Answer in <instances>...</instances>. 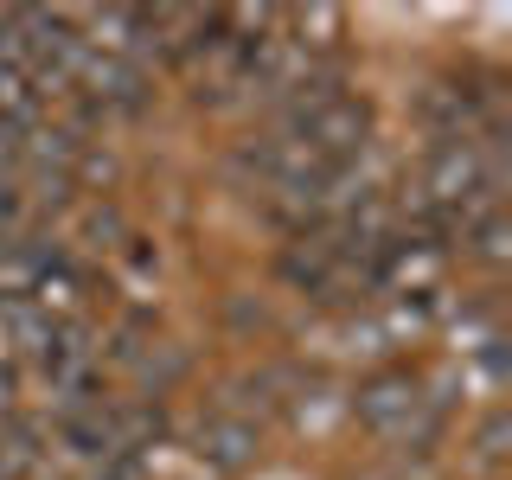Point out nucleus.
<instances>
[{
	"label": "nucleus",
	"instance_id": "1a4fd4ad",
	"mask_svg": "<svg viewBox=\"0 0 512 480\" xmlns=\"http://www.w3.org/2000/svg\"><path fill=\"white\" fill-rule=\"evenodd\" d=\"M506 436H512V423H506V410H493L487 423H480V461H506Z\"/></svg>",
	"mask_w": 512,
	"mask_h": 480
},
{
	"label": "nucleus",
	"instance_id": "f257e3e1",
	"mask_svg": "<svg viewBox=\"0 0 512 480\" xmlns=\"http://www.w3.org/2000/svg\"><path fill=\"white\" fill-rule=\"evenodd\" d=\"M282 282L301 288L308 301H372L378 295V256L365 244H352L340 224L301 231L282 250Z\"/></svg>",
	"mask_w": 512,
	"mask_h": 480
},
{
	"label": "nucleus",
	"instance_id": "39448f33",
	"mask_svg": "<svg viewBox=\"0 0 512 480\" xmlns=\"http://www.w3.org/2000/svg\"><path fill=\"white\" fill-rule=\"evenodd\" d=\"M192 455H199L205 468H218V474H237L256 455V423H244V416H231V410L199 416V429H192Z\"/></svg>",
	"mask_w": 512,
	"mask_h": 480
},
{
	"label": "nucleus",
	"instance_id": "7ed1b4c3",
	"mask_svg": "<svg viewBox=\"0 0 512 480\" xmlns=\"http://www.w3.org/2000/svg\"><path fill=\"white\" fill-rule=\"evenodd\" d=\"M148 71L141 64H128L116 52H84V71H77V90H71V103H84L90 116H135V109H148Z\"/></svg>",
	"mask_w": 512,
	"mask_h": 480
},
{
	"label": "nucleus",
	"instance_id": "f03ea898",
	"mask_svg": "<svg viewBox=\"0 0 512 480\" xmlns=\"http://www.w3.org/2000/svg\"><path fill=\"white\" fill-rule=\"evenodd\" d=\"M352 416H359L384 448H397V455H429L436 436H442V397H429V384L416 372L365 378L359 397H352Z\"/></svg>",
	"mask_w": 512,
	"mask_h": 480
},
{
	"label": "nucleus",
	"instance_id": "6e6552de",
	"mask_svg": "<svg viewBox=\"0 0 512 480\" xmlns=\"http://www.w3.org/2000/svg\"><path fill=\"white\" fill-rule=\"evenodd\" d=\"M455 244H461V256H474V263L500 269L506 256H512V231H506V205H500V212H480V218L468 224V231L455 237Z\"/></svg>",
	"mask_w": 512,
	"mask_h": 480
},
{
	"label": "nucleus",
	"instance_id": "423d86ee",
	"mask_svg": "<svg viewBox=\"0 0 512 480\" xmlns=\"http://www.w3.org/2000/svg\"><path fill=\"white\" fill-rule=\"evenodd\" d=\"M45 474V436L32 416H0V480H39Z\"/></svg>",
	"mask_w": 512,
	"mask_h": 480
},
{
	"label": "nucleus",
	"instance_id": "0eeeda50",
	"mask_svg": "<svg viewBox=\"0 0 512 480\" xmlns=\"http://www.w3.org/2000/svg\"><path fill=\"white\" fill-rule=\"evenodd\" d=\"M0 327H7V340H13V346H20L26 359H32V352H45V340L58 333V320H52V314H45L39 301H32L26 288H20V295H7V301H0Z\"/></svg>",
	"mask_w": 512,
	"mask_h": 480
},
{
	"label": "nucleus",
	"instance_id": "9b49d317",
	"mask_svg": "<svg viewBox=\"0 0 512 480\" xmlns=\"http://www.w3.org/2000/svg\"><path fill=\"white\" fill-rule=\"evenodd\" d=\"M372 480H378V474H372Z\"/></svg>",
	"mask_w": 512,
	"mask_h": 480
},
{
	"label": "nucleus",
	"instance_id": "9d476101",
	"mask_svg": "<svg viewBox=\"0 0 512 480\" xmlns=\"http://www.w3.org/2000/svg\"><path fill=\"white\" fill-rule=\"evenodd\" d=\"M0 416H20V372L0 365Z\"/></svg>",
	"mask_w": 512,
	"mask_h": 480
},
{
	"label": "nucleus",
	"instance_id": "20e7f679",
	"mask_svg": "<svg viewBox=\"0 0 512 480\" xmlns=\"http://www.w3.org/2000/svg\"><path fill=\"white\" fill-rule=\"evenodd\" d=\"M116 372L135 384L141 397H160V391H173L180 384V372H186V352L180 346H167L154 327H116L109 333V346H96Z\"/></svg>",
	"mask_w": 512,
	"mask_h": 480
}]
</instances>
